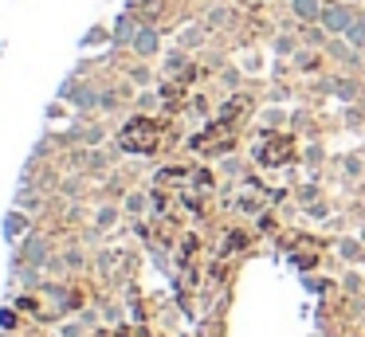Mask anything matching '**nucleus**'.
Segmentation results:
<instances>
[{
  "mask_svg": "<svg viewBox=\"0 0 365 337\" xmlns=\"http://www.w3.org/2000/svg\"><path fill=\"white\" fill-rule=\"evenodd\" d=\"M122 149H138V153H153L158 149V125L145 122V118H138V122H130L126 130H122Z\"/></svg>",
  "mask_w": 365,
  "mask_h": 337,
  "instance_id": "f257e3e1",
  "label": "nucleus"
},
{
  "mask_svg": "<svg viewBox=\"0 0 365 337\" xmlns=\"http://www.w3.org/2000/svg\"><path fill=\"white\" fill-rule=\"evenodd\" d=\"M322 28L326 31H346L349 24H354V8H346V4H322Z\"/></svg>",
  "mask_w": 365,
  "mask_h": 337,
  "instance_id": "f03ea898",
  "label": "nucleus"
},
{
  "mask_svg": "<svg viewBox=\"0 0 365 337\" xmlns=\"http://www.w3.org/2000/svg\"><path fill=\"white\" fill-rule=\"evenodd\" d=\"M158 43H161V39H158V31H153V28H138V36H134V43H130V47H134L142 59H150V55H158Z\"/></svg>",
  "mask_w": 365,
  "mask_h": 337,
  "instance_id": "7ed1b4c3",
  "label": "nucleus"
},
{
  "mask_svg": "<svg viewBox=\"0 0 365 337\" xmlns=\"http://www.w3.org/2000/svg\"><path fill=\"white\" fill-rule=\"evenodd\" d=\"M43 259H48V243H43L40 235H28V243H24V263H28V266H43Z\"/></svg>",
  "mask_w": 365,
  "mask_h": 337,
  "instance_id": "20e7f679",
  "label": "nucleus"
},
{
  "mask_svg": "<svg viewBox=\"0 0 365 337\" xmlns=\"http://www.w3.org/2000/svg\"><path fill=\"white\" fill-rule=\"evenodd\" d=\"M291 8H294L299 20H318V16H322V4H318V0H291Z\"/></svg>",
  "mask_w": 365,
  "mask_h": 337,
  "instance_id": "39448f33",
  "label": "nucleus"
},
{
  "mask_svg": "<svg viewBox=\"0 0 365 337\" xmlns=\"http://www.w3.org/2000/svg\"><path fill=\"white\" fill-rule=\"evenodd\" d=\"M134 36H138L134 20H130V16H122L118 28H114V39H118V43H134Z\"/></svg>",
  "mask_w": 365,
  "mask_h": 337,
  "instance_id": "423d86ee",
  "label": "nucleus"
},
{
  "mask_svg": "<svg viewBox=\"0 0 365 337\" xmlns=\"http://www.w3.org/2000/svg\"><path fill=\"white\" fill-rule=\"evenodd\" d=\"M346 36H349V39H354V43H357V47H361V43H365V16H354V24H349V28H346Z\"/></svg>",
  "mask_w": 365,
  "mask_h": 337,
  "instance_id": "0eeeda50",
  "label": "nucleus"
},
{
  "mask_svg": "<svg viewBox=\"0 0 365 337\" xmlns=\"http://www.w3.org/2000/svg\"><path fill=\"white\" fill-rule=\"evenodd\" d=\"M181 67H185V55H181V51H173V55L165 59V71H181Z\"/></svg>",
  "mask_w": 365,
  "mask_h": 337,
  "instance_id": "6e6552de",
  "label": "nucleus"
},
{
  "mask_svg": "<svg viewBox=\"0 0 365 337\" xmlns=\"http://www.w3.org/2000/svg\"><path fill=\"white\" fill-rule=\"evenodd\" d=\"M126 208H130V212H142V208H145V196H142V192H138V196H130V200H126Z\"/></svg>",
  "mask_w": 365,
  "mask_h": 337,
  "instance_id": "1a4fd4ad",
  "label": "nucleus"
},
{
  "mask_svg": "<svg viewBox=\"0 0 365 337\" xmlns=\"http://www.w3.org/2000/svg\"><path fill=\"white\" fill-rule=\"evenodd\" d=\"M12 326H16V313L4 310V313H0V329H12Z\"/></svg>",
  "mask_w": 365,
  "mask_h": 337,
  "instance_id": "9d476101",
  "label": "nucleus"
},
{
  "mask_svg": "<svg viewBox=\"0 0 365 337\" xmlns=\"http://www.w3.org/2000/svg\"><path fill=\"white\" fill-rule=\"evenodd\" d=\"M20 227H24V219H20V216H9V235H16Z\"/></svg>",
  "mask_w": 365,
  "mask_h": 337,
  "instance_id": "9b49d317",
  "label": "nucleus"
},
{
  "mask_svg": "<svg viewBox=\"0 0 365 337\" xmlns=\"http://www.w3.org/2000/svg\"><path fill=\"white\" fill-rule=\"evenodd\" d=\"M138 4H153V0H138Z\"/></svg>",
  "mask_w": 365,
  "mask_h": 337,
  "instance_id": "f8f14e48",
  "label": "nucleus"
},
{
  "mask_svg": "<svg viewBox=\"0 0 365 337\" xmlns=\"http://www.w3.org/2000/svg\"><path fill=\"white\" fill-rule=\"evenodd\" d=\"M0 337H4V333H0Z\"/></svg>",
  "mask_w": 365,
  "mask_h": 337,
  "instance_id": "ddd939ff",
  "label": "nucleus"
}]
</instances>
